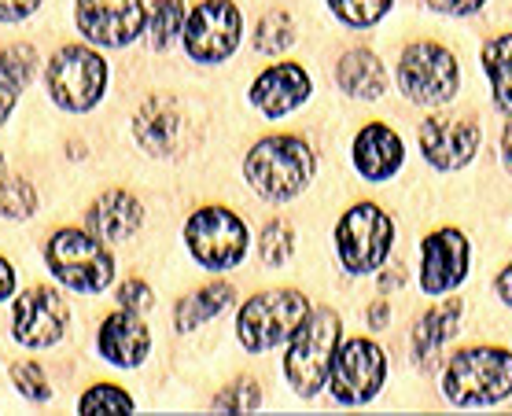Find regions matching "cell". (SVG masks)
<instances>
[{
    "label": "cell",
    "instance_id": "cell-1",
    "mask_svg": "<svg viewBox=\"0 0 512 416\" xmlns=\"http://www.w3.org/2000/svg\"><path fill=\"white\" fill-rule=\"evenodd\" d=\"M247 185L269 203H288L314 177V151L299 137H266L247 155Z\"/></svg>",
    "mask_w": 512,
    "mask_h": 416
},
{
    "label": "cell",
    "instance_id": "cell-2",
    "mask_svg": "<svg viewBox=\"0 0 512 416\" xmlns=\"http://www.w3.org/2000/svg\"><path fill=\"white\" fill-rule=\"evenodd\" d=\"M443 391L461 409L505 402L512 394V354L501 347L457 350L443 372Z\"/></svg>",
    "mask_w": 512,
    "mask_h": 416
},
{
    "label": "cell",
    "instance_id": "cell-3",
    "mask_svg": "<svg viewBox=\"0 0 512 416\" xmlns=\"http://www.w3.org/2000/svg\"><path fill=\"white\" fill-rule=\"evenodd\" d=\"M339 336H343V324H339L336 310L306 313L303 324L291 332L284 372H288L291 391L299 394V398L321 394V387L328 383L332 358H336L339 350Z\"/></svg>",
    "mask_w": 512,
    "mask_h": 416
},
{
    "label": "cell",
    "instance_id": "cell-4",
    "mask_svg": "<svg viewBox=\"0 0 512 416\" xmlns=\"http://www.w3.org/2000/svg\"><path fill=\"white\" fill-rule=\"evenodd\" d=\"M306 313H310V306H306V295H299V291L291 288L262 291L255 299H247L240 317H236L240 347L247 354H266L277 343L291 339V332L303 324Z\"/></svg>",
    "mask_w": 512,
    "mask_h": 416
},
{
    "label": "cell",
    "instance_id": "cell-5",
    "mask_svg": "<svg viewBox=\"0 0 512 416\" xmlns=\"http://www.w3.org/2000/svg\"><path fill=\"white\" fill-rule=\"evenodd\" d=\"M395 221L376 203H354L336 225V251L347 273H376L391 255Z\"/></svg>",
    "mask_w": 512,
    "mask_h": 416
},
{
    "label": "cell",
    "instance_id": "cell-6",
    "mask_svg": "<svg viewBox=\"0 0 512 416\" xmlns=\"http://www.w3.org/2000/svg\"><path fill=\"white\" fill-rule=\"evenodd\" d=\"M48 266L59 284L82 295L104 291L115 277V258L104 251V240L82 229H63L48 240Z\"/></svg>",
    "mask_w": 512,
    "mask_h": 416
},
{
    "label": "cell",
    "instance_id": "cell-7",
    "mask_svg": "<svg viewBox=\"0 0 512 416\" xmlns=\"http://www.w3.org/2000/svg\"><path fill=\"white\" fill-rule=\"evenodd\" d=\"M398 85L413 104H450L461 85V70H457V59L450 56V48L435 45V41H417L398 59Z\"/></svg>",
    "mask_w": 512,
    "mask_h": 416
},
{
    "label": "cell",
    "instance_id": "cell-8",
    "mask_svg": "<svg viewBox=\"0 0 512 416\" xmlns=\"http://www.w3.org/2000/svg\"><path fill=\"white\" fill-rule=\"evenodd\" d=\"M185 243L203 269H236L247 255V225L229 207H203L188 218Z\"/></svg>",
    "mask_w": 512,
    "mask_h": 416
},
{
    "label": "cell",
    "instance_id": "cell-9",
    "mask_svg": "<svg viewBox=\"0 0 512 416\" xmlns=\"http://www.w3.org/2000/svg\"><path fill=\"white\" fill-rule=\"evenodd\" d=\"M387 354L373 339H347L332 358L328 369V391L343 405H365L384 391Z\"/></svg>",
    "mask_w": 512,
    "mask_h": 416
},
{
    "label": "cell",
    "instance_id": "cell-10",
    "mask_svg": "<svg viewBox=\"0 0 512 416\" xmlns=\"http://www.w3.org/2000/svg\"><path fill=\"white\" fill-rule=\"evenodd\" d=\"M104 85L107 67L93 48L67 45L59 48L52 63H48V93L63 111H89V107H96L100 96H104Z\"/></svg>",
    "mask_w": 512,
    "mask_h": 416
},
{
    "label": "cell",
    "instance_id": "cell-11",
    "mask_svg": "<svg viewBox=\"0 0 512 416\" xmlns=\"http://www.w3.org/2000/svg\"><path fill=\"white\" fill-rule=\"evenodd\" d=\"M244 37V15L233 0H203L185 23V48L199 63H222Z\"/></svg>",
    "mask_w": 512,
    "mask_h": 416
},
{
    "label": "cell",
    "instance_id": "cell-12",
    "mask_svg": "<svg viewBox=\"0 0 512 416\" xmlns=\"http://www.w3.org/2000/svg\"><path fill=\"white\" fill-rule=\"evenodd\" d=\"M420 151L439 174L465 170L479 151V122L468 115H431L420 122Z\"/></svg>",
    "mask_w": 512,
    "mask_h": 416
},
{
    "label": "cell",
    "instance_id": "cell-13",
    "mask_svg": "<svg viewBox=\"0 0 512 416\" xmlns=\"http://www.w3.org/2000/svg\"><path fill=\"white\" fill-rule=\"evenodd\" d=\"M472 266V243L461 229H439L420 240V291L424 295H450L465 284Z\"/></svg>",
    "mask_w": 512,
    "mask_h": 416
},
{
    "label": "cell",
    "instance_id": "cell-14",
    "mask_svg": "<svg viewBox=\"0 0 512 416\" xmlns=\"http://www.w3.org/2000/svg\"><path fill=\"white\" fill-rule=\"evenodd\" d=\"M148 26L144 0H78V30L93 45L122 48Z\"/></svg>",
    "mask_w": 512,
    "mask_h": 416
},
{
    "label": "cell",
    "instance_id": "cell-15",
    "mask_svg": "<svg viewBox=\"0 0 512 416\" xmlns=\"http://www.w3.org/2000/svg\"><path fill=\"white\" fill-rule=\"evenodd\" d=\"M70 321L67 302L59 299V291L52 288H30L23 291V299L15 302V339L23 347H52L63 339Z\"/></svg>",
    "mask_w": 512,
    "mask_h": 416
},
{
    "label": "cell",
    "instance_id": "cell-16",
    "mask_svg": "<svg viewBox=\"0 0 512 416\" xmlns=\"http://www.w3.org/2000/svg\"><path fill=\"white\" fill-rule=\"evenodd\" d=\"M310 100V74L299 63H277L251 85V104L266 118H284Z\"/></svg>",
    "mask_w": 512,
    "mask_h": 416
},
{
    "label": "cell",
    "instance_id": "cell-17",
    "mask_svg": "<svg viewBox=\"0 0 512 416\" xmlns=\"http://www.w3.org/2000/svg\"><path fill=\"white\" fill-rule=\"evenodd\" d=\"M354 170H358L365 181H391V177L402 170V159H406V148H402V137L395 129L384 126V122H373L365 126L354 137Z\"/></svg>",
    "mask_w": 512,
    "mask_h": 416
},
{
    "label": "cell",
    "instance_id": "cell-18",
    "mask_svg": "<svg viewBox=\"0 0 512 416\" xmlns=\"http://www.w3.org/2000/svg\"><path fill=\"white\" fill-rule=\"evenodd\" d=\"M152 350V332L140 321V313L118 310L100 328V354L118 369H137Z\"/></svg>",
    "mask_w": 512,
    "mask_h": 416
},
{
    "label": "cell",
    "instance_id": "cell-19",
    "mask_svg": "<svg viewBox=\"0 0 512 416\" xmlns=\"http://www.w3.org/2000/svg\"><path fill=\"white\" fill-rule=\"evenodd\" d=\"M140 221H144L140 199L122 192V188H115V192H104V196L89 207V214H85V229L93 232L96 240L118 243V240H129V236L140 229Z\"/></svg>",
    "mask_w": 512,
    "mask_h": 416
},
{
    "label": "cell",
    "instance_id": "cell-20",
    "mask_svg": "<svg viewBox=\"0 0 512 416\" xmlns=\"http://www.w3.org/2000/svg\"><path fill=\"white\" fill-rule=\"evenodd\" d=\"M133 133H137L140 148L148 155H170L177 148V137H181V111H177L174 100L166 96H152L144 100V107L133 118Z\"/></svg>",
    "mask_w": 512,
    "mask_h": 416
},
{
    "label": "cell",
    "instance_id": "cell-21",
    "mask_svg": "<svg viewBox=\"0 0 512 416\" xmlns=\"http://www.w3.org/2000/svg\"><path fill=\"white\" fill-rule=\"evenodd\" d=\"M461 313H465V302L461 299H446L443 306H435L413 324V361L420 369H431L435 354L443 350V343L457 336L461 328Z\"/></svg>",
    "mask_w": 512,
    "mask_h": 416
},
{
    "label": "cell",
    "instance_id": "cell-22",
    "mask_svg": "<svg viewBox=\"0 0 512 416\" xmlns=\"http://www.w3.org/2000/svg\"><path fill=\"white\" fill-rule=\"evenodd\" d=\"M339 89L350 93L354 100H380L387 93V67L384 59H376L369 48H354L339 59L336 67Z\"/></svg>",
    "mask_w": 512,
    "mask_h": 416
},
{
    "label": "cell",
    "instance_id": "cell-23",
    "mask_svg": "<svg viewBox=\"0 0 512 416\" xmlns=\"http://www.w3.org/2000/svg\"><path fill=\"white\" fill-rule=\"evenodd\" d=\"M37 74V52L30 45H12L0 52V122L12 115L15 100Z\"/></svg>",
    "mask_w": 512,
    "mask_h": 416
},
{
    "label": "cell",
    "instance_id": "cell-24",
    "mask_svg": "<svg viewBox=\"0 0 512 416\" xmlns=\"http://www.w3.org/2000/svg\"><path fill=\"white\" fill-rule=\"evenodd\" d=\"M233 295L236 291L229 288V284H207V288L192 291V295H185V299L174 306V328L177 332H192L199 324L214 321V317L233 302Z\"/></svg>",
    "mask_w": 512,
    "mask_h": 416
},
{
    "label": "cell",
    "instance_id": "cell-25",
    "mask_svg": "<svg viewBox=\"0 0 512 416\" xmlns=\"http://www.w3.org/2000/svg\"><path fill=\"white\" fill-rule=\"evenodd\" d=\"M483 70L494 85V107L512 118V34L490 37L483 45Z\"/></svg>",
    "mask_w": 512,
    "mask_h": 416
},
{
    "label": "cell",
    "instance_id": "cell-26",
    "mask_svg": "<svg viewBox=\"0 0 512 416\" xmlns=\"http://www.w3.org/2000/svg\"><path fill=\"white\" fill-rule=\"evenodd\" d=\"M181 30H185V0H155L148 15V45L163 52L181 37Z\"/></svg>",
    "mask_w": 512,
    "mask_h": 416
},
{
    "label": "cell",
    "instance_id": "cell-27",
    "mask_svg": "<svg viewBox=\"0 0 512 416\" xmlns=\"http://www.w3.org/2000/svg\"><path fill=\"white\" fill-rule=\"evenodd\" d=\"M295 37H299V30L291 23V15H284V12H266L255 26V48L266 52V56L288 52V48L295 45Z\"/></svg>",
    "mask_w": 512,
    "mask_h": 416
},
{
    "label": "cell",
    "instance_id": "cell-28",
    "mask_svg": "<svg viewBox=\"0 0 512 416\" xmlns=\"http://www.w3.org/2000/svg\"><path fill=\"white\" fill-rule=\"evenodd\" d=\"M258 255L269 269L288 266V258L295 255V229H291L284 218H273L262 225V236H258Z\"/></svg>",
    "mask_w": 512,
    "mask_h": 416
},
{
    "label": "cell",
    "instance_id": "cell-29",
    "mask_svg": "<svg viewBox=\"0 0 512 416\" xmlns=\"http://www.w3.org/2000/svg\"><path fill=\"white\" fill-rule=\"evenodd\" d=\"M395 0H328V8L339 23L354 26V30H365V26H376L391 12Z\"/></svg>",
    "mask_w": 512,
    "mask_h": 416
},
{
    "label": "cell",
    "instance_id": "cell-30",
    "mask_svg": "<svg viewBox=\"0 0 512 416\" xmlns=\"http://www.w3.org/2000/svg\"><path fill=\"white\" fill-rule=\"evenodd\" d=\"M37 210V192L26 177H0V214L12 221L30 218Z\"/></svg>",
    "mask_w": 512,
    "mask_h": 416
},
{
    "label": "cell",
    "instance_id": "cell-31",
    "mask_svg": "<svg viewBox=\"0 0 512 416\" xmlns=\"http://www.w3.org/2000/svg\"><path fill=\"white\" fill-rule=\"evenodd\" d=\"M82 413H133V398L115 383H96L82 394Z\"/></svg>",
    "mask_w": 512,
    "mask_h": 416
},
{
    "label": "cell",
    "instance_id": "cell-32",
    "mask_svg": "<svg viewBox=\"0 0 512 416\" xmlns=\"http://www.w3.org/2000/svg\"><path fill=\"white\" fill-rule=\"evenodd\" d=\"M262 405V391H258L255 380H236L233 387H225L218 398H214V409L218 413H251Z\"/></svg>",
    "mask_w": 512,
    "mask_h": 416
},
{
    "label": "cell",
    "instance_id": "cell-33",
    "mask_svg": "<svg viewBox=\"0 0 512 416\" xmlns=\"http://www.w3.org/2000/svg\"><path fill=\"white\" fill-rule=\"evenodd\" d=\"M12 380H15V387H19V394H26L30 402H45L48 394H52V387L45 383V372L37 369V365H30V361H19V365H15Z\"/></svg>",
    "mask_w": 512,
    "mask_h": 416
},
{
    "label": "cell",
    "instance_id": "cell-34",
    "mask_svg": "<svg viewBox=\"0 0 512 416\" xmlns=\"http://www.w3.org/2000/svg\"><path fill=\"white\" fill-rule=\"evenodd\" d=\"M152 288L144 284V280H126L122 288H118V310H129V313H148L152 310Z\"/></svg>",
    "mask_w": 512,
    "mask_h": 416
},
{
    "label": "cell",
    "instance_id": "cell-35",
    "mask_svg": "<svg viewBox=\"0 0 512 416\" xmlns=\"http://www.w3.org/2000/svg\"><path fill=\"white\" fill-rule=\"evenodd\" d=\"M431 12H443V15H457V19H465V15L479 12L487 0H424Z\"/></svg>",
    "mask_w": 512,
    "mask_h": 416
},
{
    "label": "cell",
    "instance_id": "cell-36",
    "mask_svg": "<svg viewBox=\"0 0 512 416\" xmlns=\"http://www.w3.org/2000/svg\"><path fill=\"white\" fill-rule=\"evenodd\" d=\"M37 4L41 0H0V23H19L37 12Z\"/></svg>",
    "mask_w": 512,
    "mask_h": 416
},
{
    "label": "cell",
    "instance_id": "cell-37",
    "mask_svg": "<svg viewBox=\"0 0 512 416\" xmlns=\"http://www.w3.org/2000/svg\"><path fill=\"white\" fill-rule=\"evenodd\" d=\"M494 291H498V299L505 302V306H512V262L498 273V280H494Z\"/></svg>",
    "mask_w": 512,
    "mask_h": 416
},
{
    "label": "cell",
    "instance_id": "cell-38",
    "mask_svg": "<svg viewBox=\"0 0 512 416\" xmlns=\"http://www.w3.org/2000/svg\"><path fill=\"white\" fill-rule=\"evenodd\" d=\"M498 155H501V166H505V174L512 177V118L505 122V133H501V144H498Z\"/></svg>",
    "mask_w": 512,
    "mask_h": 416
},
{
    "label": "cell",
    "instance_id": "cell-39",
    "mask_svg": "<svg viewBox=\"0 0 512 416\" xmlns=\"http://www.w3.org/2000/svg\"><path fill=\"white\" fill-rule=\"evenodd\" d=\"M387 321H391V310H387V302H373V306H369V328L384 332Z\"/></svg>",
    "mask_w": 512,
    "mask_h": 416
},
{
    "label": "cell",
    "instance_id": "cell-40",
    "mask_svg": "<svg viewBox=\"0 0 512 416\" xmlns=\"http://www.w3.org/2000/svg\"><path fill=\"white\" fill-rule=\"evenodd\" d=\"M15 291V269L8 266V262H4V258H0V302L8 299V295H12Z\"/></svg>",
    "mask_w": 512,
    "mask_h": 416
},
{
    "label": "cell",
    "instance_id": "cell-41",
    "mask_svg": "<svg viewBox=\"0 0 512 416\" xmlns=\"http://www.w3.org/2000/svg\"><path fill=\"white\" fill-rule=\"evenodd\" d=\"M0 166H4V155H0Z\"/></svg>",
    "mask_w": 512,
    "mask_h": 416
}]
</instances>
